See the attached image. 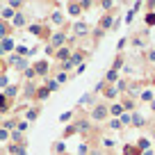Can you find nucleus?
I'll return each instance as SVG.
<instances>
[{
    "instance_id": "f257e3e1",
    "label": "nucleus",
    "mask_w": 155,
    "mask_h": 155,
    "mask_svg": "<svg viewBox=\"0 0 155 155\" xmlns=\"http://www.w3.org/2000/svg\"><path fill=\"white\" fill-rule=\"evenodd\" d=\"M105 114H107L105 107H96V110H94V119H103Z\"/></svg>"
},
{
    "instance_id": "f03ea898",
    "label": "nucleus",
    "mask_w": 155,
    "mask_h": 155,
    "mask_svg": "<svg viewBox=\"0 0 155 155\" xmlns=\"http://www.w3.org/2000/svg\"><path fill=\"white\" fill-rule=\"evenodd\" d=\"M46 66H48V64H46V62H41V64L37 66V71H39V73H46Z\"/></svg>"
},
{
    "instance_id": "7ed1b4c3",
    "label": "nucleus",
    "mask_w": 155,
    "mask_h": 155,
    "mask_svg": "<svg viewBox=\"0 0 155 155\" xmlns=\"http://www.w3.org/2000/svg\"><path fill=\"white\" fill-rule=\"evenodd\" d=\"M126 155H137V148H130V146H128V148H126Z\"/></svg>"
},
{
    "instance_id": "20e7f679",
    "label": "nucleus",
    "mask_w": 155,
    "mask_h": 155,
    "mask_svg": "<svg viewBox=\"0 0 155 155\" xmlns=\"http://www.w3.org/2000/svg\"><path fill=\"white\" fill-rule=\"evenodd\" d=\"M75 30H78V32H80V34H84V32H87V25H78Z\"/></svg>"
},
{
    "instance_id": "39448f33",
    "label": "nucleus",
    "mask_w": 155,
    "mask_h": 155,
    "mask_svg": "<svg viewBox=\"0 0 155 155\" xmlns=\"http://www.w3.org/2000/svg\"><path fill=\"white\" fill-rule=\"evenodd\" d=\"M71 14H80V7H78V5H71Z\"/></svg>"
},
{
    "instance_id": "423d86ee",
    "label": "nucleus",
    "mask_w": 155,
    "mask_h": 155,
    "mask_svg": "<svg viewBox=\"0 0 155 155\" xmlns=\"http://www.w3.org/2000/svg\"><path fill=\"white\" fill-rule=\"evenodd\" d=\"M146 23H155V14H148V16H146Z\"/></svg>"
},
{
    "instance_id": "0eeeda50",
    "label": "nucleus",
    "mask_w": 155,
    "mask_h": 155,
    "mask_svg": "<svg viewBox=\"0 0 155 155\" xmlns=\"http://www.w3.org/2000/svg\"><path fill=\"white\" fill-rule=\"evenodd\" d=\"M2 32H5V25H2V23H0V37H2Z\"/></svg>"
},
{
    "instance_id": "6e6552de",
    "label": "nucleus",
    "mask_w": 155,
    "mask_h": 155,
    "mask_svg": "<svg viewBox=\"0 0 155 155\" xmlns=\"http://www.w3.org/2000/svg\"><path fill=\"white\" fill-rule=\"evenodd\" d=\"M91 155H101V153H91Z\"/></svg>"
},
{
    "instance_id": "1a4fd4ad",
    "label": "nucleus",
    "mask_w": 155,
    "mask_h": 155,
    "mask_svg": "<svg viewBox=\"0 0 155 155\" xmlns=\"http://www.w3.org/2000/svg\"><path fill=\"white\" fill-rule=\"evenodd\" d=\"M146 155H153V153H146Z\"/></svg>"
}]
</instances>
